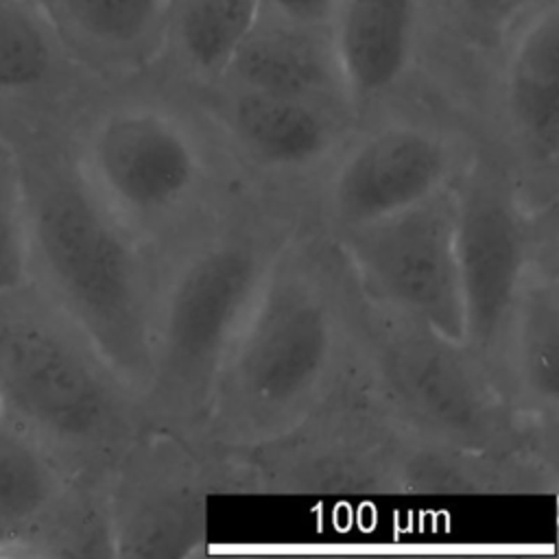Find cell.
Segmentation results:
<instances>
[{
  "label": "cell",
  "instance_id": "1",
  "mask_svg": "<svg viewBox=\"0 0 559 559\" xmlns=\"http://www.w3.org/2000/svg\"><path fill=\"white\" fill-rule=\"evenodd\" d=\"M347 365L343 260L306 223L238 328L194 441L218 461L280 441L334 395Z\"/></svg>",
  "mask_w": 559,
  "mask_h": 559
},
{
  "label": "cell",
  "instance_id": "2",
  "mask_svg": "<svg viewBox=\"0 0 559 559\" xmlns=\"http://www.w3.org/2000/svg\"><path fill=\"white\" fill-rule=\"evenodd\" d=\"M310 205L245 188L210 223L155 262L146 426L197 437L221 362Z\"/></svg>",
  "mask_w": 559,
  "mask_h": 559
},
{
  "label": "cell",
  "instance_id": "3",
  "mask_svg": "<svg viewBox=\"0 0 559 559\" xmlns=\"http://www.w3.org/2000/svg\"><path fill=\"white\" fill-rule=\"evenodd\" d=\"M177 87L122 92L66 138L92 194L153 262L249 188L205 114Z\"/></svg>",
  "mask_w": 559,
  "mask_h": 559
},
{
  "label": "cell",
  "instance_id": "4",
  "mask_svg": "<svg viewBox=\"0 0 559 559\" xmlns=\"http://www.w3.org/2000/svg\"><path fill=\"white\" fill-rule=\"evenodd\" d=\"M343 288L349 373L382 413L432 445L515 461L557 480L559 448L526 428L463 338L373 301L345 260Z\"/></svg>",
  "mask_w": 559,
  "mask_h": 559
},
{
  "label": "cell",
  "instance_id": "5",
  "mask_svg": "<svg viewBox=\"0 0 559 559\" xmlns=\"http://www.w3.org/2000/svg\"><path fill=\"white\" fill-rule=\"evenodd\" d=\"M20 157L28 280L140 395L148 378L155 262L92 194L66 138Z\"/></svg>",
  "mask_w": 559,
  "mask_h": 559
},
{
  "label": "cell",
  "instance_id": "6",
  "mask_svg": "<svg viewBox=\"0 0 559 559\" xmlns=\"http://www.w3.org/2000/svg\"><path fill=\"white\" fill-rule=\"evenodd\" d=\"M2 413L79 476H103L146 430L140 395L31 280L0 288Z\"/></svg>",
  "mask_w": 559,
  "mask_h": 559
},
{
  "label": "cell",
  "instance_id": "7",
  "mask_svg": "<svg viewBox=\"0 0 559 559\" xmlns=\"http://www.w3.org/2000/svg\"><path fill=\"white\" fill-rule=\"evenodd\" d=\"M478 135L461 111L395 105L354 129L314 192L312 227L336 238L450 188Z\"/></svg>",
  "mask_w": 559,
  "mask_h": 559
},
{
  "label": "cell",
  "instance_id": "8",
  "mask_svg": "<svg viewBox=\"0 0 559 559\" xmlns=\"http://www.w3.org/2000/svg\"><path fill=\"white\" fill-rule=\"evenodd\" d=\"M535 240L537 214L524 205L502 157L478 135L469 164L454 181V253L463 341L498 382L509 317Z\"/></svg>",
  "mask_w": 559,
  "mask_h": 559
},
{
  "label": "cell",
  "instance_id": "9",
  "mask_svg": "<svg viewBox=\"0 0 559 559\" xmlns=\"http://www.w3.org/2000/svg\"><path fill=\"white\" fill-rule=\"evenodd\" d=\"M183 90L249 188L308 205L356 129L352 116L310 100L225 83Z\"/></svg>",
  "mask_w": 559,
  "mask_h": 559
},
{
  "label": "cell",
  "instance_id": "10",
  "mask_svg": "<svg viewBox=\"0 0 559 559\" xmlns=\"http://www.w3.org/2000/svg\"><path fill=\"white\" fill-rule=\"evenodd\" d=\"M218 461L194 439L151 428L107 472L114 552L186 559L207 542V498Z\"/></svg>",
  "mask_w": 559,
  "mask_h": 559
},
{
  "label": "cell",
  "instance_id": "11",
  "mask_svg": "<svg viewBox=\"0 0 559 559\" xmlns=\"http://www.w3.org/2000/svg\"><path fill=\"white\" fill-rule=\"evenodd\" d=\"M330 240L367 297L463 338L454 183L417 205Z\"/></svg>",
  "mask_w": 559,
  "mask_h": 559
},
{
  "label": "cell",
  "instance_id": "12",
  "mask_svg": "<svg viewBox=\"0 0 559 559\" xmlns=\"http://www.w3.org/2000/svg\"><path fill=\"white\" fill-rule=\"evenodd\" d=\"M478 133L507 164L531 214L559 207V15L546 0L504 46Z\"/></svg>",
  "mask_w": 559,
  "mask_h": 559
},
{
  "label": "cell",
  "instance_id": "13",
  "mask_svg": "<svg viewBox=\"0 0 559 559\" xmlns=\"http://www.w3.org/2000/svg\"><path fill=\"white\" fill-rule=\"evenodd\" d=\"M500 382L526 428L559 448V207L537 214V240L518 290Z\"/></svg>",
  "mask_w": 559,
  "mask_h": 559
},
{
  "label": "cell",
  "instance_id": "14",
  "mask_svg": "<svg viewBox=\"0 0 559 559\" xmlns=\"http://www.w3.org/2000/svg\"><path fill=\"white\" fill-rule=\"evenodd\" d=\"M419 0H341L330 26L356 127L404 103L419 50Z\"/></svg>",
  "mask_w": 559,
  "mask_h": 559
},
{
  "label": "cell",
  "instance_id": "15",
  "mask_svg": "<svg viewBox=\"0 0 559 559\" xmlns=\"http://www.w3.org/2000/svg\"><path fill=\"white\" fill-rule=\"evenodd\" d=\"M218 83L310 100L352 116L330 28L297 24L262 9Z\"/></svg>",
  "mask_w": 559,
  "mask_h": 559
},
{
  "label": "cell",
  "instance_id": "16",
  "mask_svg": "<svg viewBox=\"0 0 559 559\" xmlns=\"http://www.w3.org/2000/svg\"><path fill=\"white\" fill-rule=\"evenodd\" d=\"M39 7L57 37L100 72H144L166 48L170 0H39Z\"/></svg>",
  "mask_w": 559,
  "mask_h": 559
},
{
  "label": "cell",
  "instance_id": "17",
  "mask_svg": "<svg viewBox=\"0 0 559 559\" xmlns=\"http://www.w3.org/2000/svg\"><path fill=\"white\" fill-rule=\"evenodd\" d=\"M76 478L44 439L0 415V537L33 546Z\"/></svg>",
  "mask_w": 559,
  "mask_h": 559
},
{
  "label": "cell",
  "instance_id": "18",
  "mask_svg": "<svg viewBox=\"0 0 559 559\" xmlns=\"http://www.w3.org/2000/svg\"><path fill=\"white\" fill-rule=\"evenodd\" d=\"M260 15V0H170L168 37L179 85L221 81L234 52Z\"/></svg>",
  "mask_w": 559,
  "mask_h": 559
},
{
  "label": "cell",
  "instance_id": "19",
  "mask_svg": "<svg viewBox=\"0 0 559 559\" xmlns=\"http://www.w3.org/2000/svg\"><path fill=\"white\" fill-rule=\"evenodd\" d=\"M57 33L41 7L0 0V96H24L57 81Z\"/></svg>",
  "mask_w": 559,
  "mask_h": 559
},
{
  "label": "cell",
  "instance_id": "20",
  "mask_svg": "<svg viewBox=\"0 0 559 559\" xmlns=\"http://www.w3.org/2000/svg\"><path fill=\"white\" fill-rule=\"evenodd\" d=\"M28 280L26 188L22 157L0 135V288Z\"/></svg>",
  "mask_w": 559,
  "mask_h": 559
},
{
  "label": "cell",
  "instance_id": "21",
  "mask_svg": "<svg viewBox=\"0 0 559 559\" xmlns=\"http://www.w3.org/2000/svg\"><path fill=\"white\" fill-rule=\"evenodd\" d=\"M526 0H450L459 11L461 20L467 22L476 33L498 35L511 22V15Z\"/></svg>",
  "mask_w": 559,
  "mask_h": 559
},
{
  "label": "cell",
  "instance_id": "22",
  "mask_svg": "<svg viewBox=\"0 0 559 559\" xmlns=\"http://www.w3.org/2000/svg\"><path fill=\"white\" fill-rule=\"evenodd\" d=\"M338 4L341 0H260V9L264 13L317 28L332 26Z\"/></svg>",
  "mask_w": 559,
  "mask_h": 559
},
{
  "label": "cell",
  "instance_id": "23",
  "mask_svg": "<svg viewBox=\"0 0 559 559\" xmlns=\"http://www.w3.org/2000/svg\"><path fill=\"white\" fill-rule=\"evenodd\" d=\"M0 415H2V402H0Z\"/></svg>",
  "mask_w": 559,
  "mask_h": 559
}]
</instances>
